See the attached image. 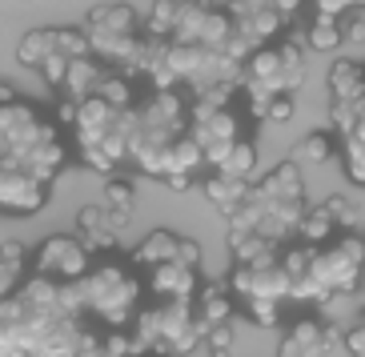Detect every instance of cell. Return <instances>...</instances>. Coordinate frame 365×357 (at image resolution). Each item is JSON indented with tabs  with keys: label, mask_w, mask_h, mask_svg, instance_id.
Segmentation results:
<instances>
[{
	"label": "cell",
	"mask_w": 365,
	"mask_h": 357,
	"mask_svg": "<svg viewBox=\"0 0 365 357\" xmlns=\"http://www.w3.org/2000/svg\"><path fill=\"white\" fill-rule=\"evenodd\" d=\"M81 293H85V309L93 317H101L105 325L120 329L129 325L133 317L140 314V281L133 277L129 265H117V261H105V265H93L81 281Z\"/></svg>",
	"instance_id": "obj_1"
},
{
	"label": "cell",
	"mask_w": 365,
	"mask_h": 357,
	"mask_svg": "<svg viewBox=\"0 0 365 357\" xmlns=\"http://www.w3.org/2000/svg\"><path fill=\"white\" fill-rule=\"evenodd\" d=\"M365 277V241L361 233H345L333 245L313 253V281L325 297H354Z\"/></svg>",
	"instance_id": "obj_2"
},
{
	"label": "cell",
	"mask_w": 365,
	"mask_h": 357,
	"mask_svg": "<svg viewBox=\"0 0 365 357\" xmlns=\"http://www.w3.org/2000/svg\"><path fill=\"white\" fill-rule=\"evenodd\" d=\"M53 137H56V125H48L29 100L0 105V165L16 169L36 145L53 141Z\"/></svg>",
	"instance_id": "obj_3"
},
{
	"label": "cell",
	"mask_w": 365,
	"mask_h": 357,
	"mask_svg": "<svg viewBox=\"0 0 365 357\" xmlns=\"http://www.w3.org/2000/svg\"><path fill=\"white\" fill-rule=\"evenodd\" d=\"M189 137L201 145L205 165H221L237 141H241V120L233 108H209V105H189Z\"/></svg>",
	"instance_id": "obj_4"
},
{
	"label": "cell",
	"mask_w": 365,
	"mask_h": 357,
	"mask_svg": "<svg viewBox=\"0 0 365 357\" xmlns=\"http://www.w3.org/2000/svg\"><path fill=\"white\" fill-rule=\"evenodd\" d=\"M33 265H36L41 277L73 285V281H85V273L93 269V253H88V245L81 237H73V233H53V237L41 241Z\"/></svg>",
	"instance_id": "obj_5"
},
{
	"label": "cell",
	"mask_w": 365,
	"mask_h": 357,
	"mask_svg": "<svg viewBox=\"0 0 365 357\" xmlns=\"http://www.w3.org/2000/svg\"><path fill=\"white\" fill-rule=\"evenodd\" d=\"M229 289H233L237 301H249V297L289 301V273H285L281 257L257 261V265H233V273H229Z\"/></svg>",
	"instance_id": "obj_6"
},
{
	"label": "cell",
	"mask_w": 365,
	"mask_h": 357,
	"mask_svg": "<svg viewBox=\"0 0 365 357\" xmlns=\"http://www.w3.org/2000/svg\"><path fill=\"white\" fill-rule=\"evenodd\" d=\"M53 201V189L24 169L0 165V217H36Z\"/></svg>",
	"instance_id": "obj_7"
},
{
	"label": "cell",
	"mask_w": 365,
	"mask_h": 357,
	"mask_svg": "<svg viewBox=\"0 0 365 357\" xmlns=\"http://www.w3.org/2000/svg\"><path fill=\"white\" fill-rule=\"evenodd\" d=\"M337 341H345V333L337 329L333 317H325V321L322 317H301L285 329L277 357H329Z\"/></svg>",
	"instance_id": "obj_8"
},
{
	"label": "cell",
	"mask_w": 365,
	"mask_h": 357,
	"mask_svg": "<svg viewBox=\"0 0 365 357\" xmlns=\"http://www.w3.org/2000/svg\"><path fill=\"white\" fill-rule=\"evenodd\" d=\"M149 293L157 301H197V293H201V273L181 265V261L157 265V269H149Z\"/></svg>",
	"instance_id": "obj_9"
},
{
	"label": "cell",
	"mask_w": 365,
	"mask_h": 357,
	"mask_svg": "<svg viewBox=\"0 0 365 357\" xmlns=\"http://www.w3.org/2000/svg\"><path fill=\"white\" fill-rule=\"evenodd\" d=\"M76 233L81 241L93 249H117V229L108 225V209L105 205H85L76 213Z\"/></svg>",
	"instance_id": "obj_10"
},
{
	"label": "cell",
	"mask_w": 365,
	"mask_h": 357,
	"mask_svg": "<svg viewBox=\"0 0 365 357\" xmlns=\"http://www.w3.org/2000/svg\"><path fill=\"white\" fill-rule=\"evenodd\" d=\"M197 317L205 321V329L233 321V289H229V281L201 285V293H197Z\"/></svg>",
	"instance_id": "obj_11"
},
{
	"label": "cell",
	"mask_w": 365,
	"mask_h": 357,
	"mask_svg": "<svg viewBox=\"0 0 365 357\" xmlns=\"http://www.w3.org/2000/svg\"><path fill=\"white\" fill-rule=\"evenodd\" d=\"M305 48L309 53H317V56H329V53H337L345 44V24H341V16H329V12H317L309 24H305Z\"/></svg>",
	"instance_id": "obj_12"
},
{
	"label": "cell",
	"mask_w": 365,
	"mask_h": 357,
	"mask_svg": "<svg viewBox=\"0 0 365 357\" xmlns=\"http://www.w3.org/2000/svg\"><path fill=\"white\" fill-rule=\"evenodd\" d=\"M177 249H181V237H177V233H169V229H153L149 237L133 249V265H140V269L169 265V261H177Z\"/></svg>",
	"instance_id": "obj_13"
},
{
	"label": "cell",
	"mask_w": 365,
	"mask_h": 357,
	"mask_svg": "<svg viewBox=\"0 0 365 357\" xmlns=\"http://www.w3.org/2000/svg\"><path fill=\"white\" fill-rule=\"evenodd\" d=\"M105 68H101V61L97 56H81V61H73L68 65V76H65V93H68V100H88V97H97V88H101V81H105Z\"/></svg>",
	"instance_id": "obj_14"
},
{
	"label": "cell",
	"mask_w": 365,
	"mask_h": 357,
	"mask_svg": "<svg viewBox=\"0 0 365 357\" xmlns=\"http://www.w3.org/2000/svg\"><path fill=\"white\" fill-rule=\"evenodd\" d=\"M249 189H253V181H237V177H229V173L205 177V197H209V205H213L217 213H225V217L245 201Z\"/></svg>",
	"instance_id": "obj_15"
},
{
	"label": "cell",
	"mask_w": 365,
	"mask_h": 357,
	"mask_svg": "<svg viewBox=\"0 0 365 357\" xmlns=\"http://www.w3.org/2000/svg\"><path fill=\"white\" fill-rule=\"evenodd\" d=\"M329 93H333V100H361L365 97V68H361V61H354V56L333 61Z\"/></svg>",
	"instance_id": "obj_16"
},
{
	"label": "cell",
	"mask_w": 365,
	"mask_h": 357,
	"mask_svg": "<svg viewBox=\"0 0 365 357\" xmlns=\"http://www.w3.org/2000/svg\"><path fill=\"white\" fill-rule=\"evenodd\" d=\"M225 241H229V253H233L237 265H257V261L277 257V249H281V245H273L261 233H229Z\"/></svg>",
	"instance_id": "obj_17"
},
{
	"label": "cell",
	"mask_w": 365,
	"mask_h": 357,
	"mask_svg": "<svg viewBox=\"0 0 365 357\" xmlns=\"http://www.w3.org/2000/svg\"><path fill=\"white\" fill-rule=\"evenodd\" d=\"M53 53H56V29H33V33H24L21 44H16V61L24 68H36V73H41V65Z\"/></svg>",
	"instance_id": "obj_18"
},
{
	"label": "cell",
	"mask_w": 365,
	"mask_h": 357,
	"mask_svg": "<svg viewBox=\"0 0 365 357\" xmlns=\"http://www.w3.org/2000/svg\"><path fill=\"white\" fill-rule=\"evenodd\" d=\"M205 165V152H201V145L185 133V137H177L173 141V149H169V157H165V177H173V173H185V177H197V169Z\"/></svg>",
	"instance_id": "obj_19"
},
{
	"label": "cell",
	"mask_w": 365,
	"mask_h": 357,
	"mask_svg": "<svg viewBox=\"0 0 365 357\" xmlns=\"http://www.w3.org/2000/svg\"><path fill=\"white\" fill-rule=\"evenodd\" d=\"M88 29H108V33H140V16L129 4H101L88 12Z\"/></svg>",
	"instance_id": "obj_20"
},
{
	"label": "cell",
	"mask_w": 365,
	"mask_h": 357,
	"mask_svg": "<svg viewBox=\"0 0 365 357\" xmlns=\"http://www.w3.org/2000/svg\"><path fill=\"white\" fill-rule=\"evenodd\" d=\"M213 173H229V177H237V181H253V173H257V145L241 137Z\"/></svg>",
	"instance_id": "obj_21"
},
{
	"label": "cell",
	"mask_w": 365,
	"mask_h": 357,
	"mask_svg": "<svg viewBox=\"0 0 365 357\" xmlns=\"http://www.w3.org/2000/svg\"><path fill=\"white\" fill-rule=\"evenodd\" d=\"M337 152V145H333V133L317 129V133H305L297 145H293V161L297 165H325Z\"/></svg>",
	"instance_id": "obj_22"
},
{
	"label": "cell",
	"mask_w": 365,
	"mask_h": 357,
	"mask_svg": "<svg viewBox=\"0 0 365 357\" xmlns=\"http://www.w3.org/2000/svg\"><path fill=\"white\" fill-rule=\"evenodd\" d=\"M333 229H337V221L329 217V209L317 205V209L305 213V221H301V229H297V241H305V245H313V249H322V245H329Z\"/></svg>",
	"instance_id": "obj_23"
},
{
	"label": "cell",
	"mask_w": 365,
	"mask_h": 357,
	"mask_svg": "<svg viewBox=\"0 0 365 357\" xmlns=\"http://www.w3.org/2000/svg\"><path fill=\"white\" fill-rule=\"evenodd\" d=\"M281 309H285V301H269V297H249V301H241L245 321L257 325V329H273V325H281Z\"/></svg>",
	"instance_id": "obj_24"
},
{
	"label": "cell",
	"mask_w": 365,
	"mask_h": 357,
	"mask_svg": "<svg viewBox=\"0 0 365 357\" xmlns=\"http://www.w3.org/2000/svg\"><path fill=\"white\" fill-rule=\"evenodd\" d=\"M177 12H181V0H157L149 12V33L157 41H173V29H177Z\"/></svg>",
	"instance_id": "obj_25"
},
{
	"label": "cell",
	"mask_w": 365,
	"mask_h": 357,
	"mask_svg": "<svg viewBox=\"0 0 365 357\" xmlns=\"http://www.w3.org/2000/svg\"><path fill=\"white\" fill-rule=\"evenodd\" d=\"M97 97H101V100H108L113 108H120V113H129V108L137 105V97H133V85H129V76H120V73H108L105 81H101Z\"/></svg>",
	"instance_id": "obj_26"
},
{
	"label": "cell",
	"mask_w": 365,
	"mask_h": 357,
	"mask_svg": "<svg viewBox=\"0 0 365 357\" xmlns=\"http://www.w3.org/2000/svg\"><path fill=\"white\" fill-rule=\"evenodd\" d=\"M105 209L108 213H133L137 209V189H133V181L108 177L105 181Z\"/></svg>",
	"instance_id": "obj_27"
},
{
	"label": "cell",
	"mask_w": 365,
	"mask_h": 357,
	"mask_svg": "<svg viewBox=\"0 0 365 357\" xmlns=\"http://www.w3.org/2000/svg\"><path fill=\"white\" fill-rule=\"evenodd\" d=\"M56 48L68 56V61H81V56H93V44H88V33L85 29H73V24H65V29H56Z\"/></svg>",
	"instance_id": "obj_28"
},
{
	"label": "cell",
	"mask_w": 365,
	"mask_h": 357,
	"mask_svg": "<svg viewBox=\"0 0 365 357\" xmlns=\"http://www.w3.org/2000/svg\"><path fill=\"white\" fill-rule=\"evenodd\" d=\"M341 165H345V177L354 185H365V141H345V149H341Z\"/></svg>",
	"instance_id": "obj_29"
},
{
	"label": "cell",
	"mask_w": 365,
	"mask_h": 357,
	"mask_svg": "<svg viewBox=\"0 0 365 357\" xmlns=\"http://www.w3.org/2000/svg\"><path fill=\"white\" fill-rule=\"evenodd\" d=\"M233 341H237L233 321H229V325H213V329H205V349H209V357H229V353H233Z\"/></svg>",
	"instance_id": "obj_30"
},
{
	"label": "cell",
	"mask_w": 365,
	"mask_h": 357,
	"mask_svg": "<svg viewBox=\"0 0 365 357\" xmlns=\"http://www.w3.org/2000/svg\"><path fill=\"white\" fill-rule=\"evenodd\" d=\"M325 209H329V217L337 221V229L357 233V225H361V221H357V209H354V201H349V197H329V201H325Z\"/></svg>",
	"instance_id": "obj_31"
},
{
	"label": "cell",
	"mask_w": 365,
	"mask_h": 357,
	"mask_svg": "<svg viewBox=\"0 0 365 357\" xmlns=\"http://www.w3.org/2000/svg\"><path fill=\"white\" fill-rule=\"evenodd\" d=\"M24 281H29L24 277V261H0V301H9Z\"/></svg>",
	"instance_id": "obj_32"
},
{
	"label": "cell",
	"mask_w": 365,
	"mask_h": 357,
	"mask_svg": "<svg viewBox=\"0 0 365 357\" xmlns=\"http://www.w3.org/2000/svg\"><path fill=\"white\" fill-rule=\"evenodd\" d=\"M68 65H73V61H68V56L61 53V48H56V53H53V56H48V61H44V65H41V76H44V85H48V88H65Z\"/></svg>",
	"instance_id": "obj_33"
},
{
	"label": "cell",
	"mask_w": 365,
	"mask_h": 357,
	"mask_svg": "<svg viewBox=\"0 0 365 357\" xmlns=\"http://www.w3.org/2000/svg\"><path fill=\"white\" fill-rule=\"evenodd\" d=\"M293 113H297V97H293V93H281V97H273L265 105L269 125H285V120H293Z\"/></svg>",
	"instance_id": "obj_34"
},
{
	"label": "cell",
	"mask_w": 365,
	"mask_h": 357,
	"mask_svg": "<svg viewBox=\"0 0 365 357\" xmlns=\"http://www.w3.org/2000/svg\"><path fill=\"white\" fill-rule=\"evenodd\" d=\"M177 261H181V265H189V269H197L201 273V245H197V241H189V237H181V249H177Z\"/></svg>",
	"instance_id": "obj_35"
},
{
	"label": "cell",
	"mask_w": 365,
	"mask_h": 357,
	"mask_svg": "<svg viewBox=\"0 0 365 357\" xmlns=\"http://www.w3.org/2000/svg\"><path fill=\"white\" fill-rule=\"evenodd\" d=\"M345 353L349 357H365V325H354V329H349V333H345Z\"/></svg>",
	"instance_id": "obj_36"
},
{
	"label": "cell",
	"mask_w": 365,
	"mask_h": 357,
	"mask_svg": "<svg viewBox=\"0 0 365 357\" xmlns=\"http://www.w3.org/2000/svg\"><path fill=\"white\" fill-rule=\"evenodd\" d=\"M345 44H365V16L361 12H354L345 21Z\"/></svg>",
	"instance_id": "obj_37"
},
{
	"label": "cell",
	"mask_w": 365,
	"mask_h": 357,
	"mask_svg": "<svg viewBox=\"0 0 365 357\" xmlns=\"http://www.w3.org/2000/svg\"><path fill=\"white\" fill-rule=\"evenodd\" d=\"M0 261H29L24 257V245L21 241H4V245H0Z\"/></svg>",
	"instance_id": "obj_38"
},
{
	"label": "cell",
	"mask_w": 365,
	"mask_h": 357,
	"mask_svg": "<svg viewBox=\"0 0 365 357\" xmlns=\"http://www.w3.org/2000/svg\"><path fill=\"white\" fill-rule=\"evenodd\" d=\"M349 137H354V141H365V97L357 100V120H354V133H349ZM349 137H345V141H349Z\"/></svg>",
	"instance_id": "obj_39"
},
{
	"label": "cell",
	"mask_w": 365,
	"mask_h": 357,
	"mask_svg": "<svg viewBox=\"0 0 365 357\" xmlns=\"http://www.w3.org/2000/svg\"><path fill=\"white\" fill-rule=\"evenodd\" d=\"M273 9H277L281 16H285V21H289L293 12H301V9H305V0H273Z\"/></svg>",
	"instance_id": "obj_40"
},
{
	"label": "cell",
	"mask_w": 365,
	"mask_h": 357,
	"mask_svg": "<svg viewBox=\"0 0 365 357\" xmlns=\"http://www.w3.org/2000/svg\"><path fill=\"white\" fill-rule=\"evenodd\" d=\"M165 185H169L173 193H185V189H193V177H185V173H173V177H165Z\"/></svg>",
	"instance_id": "obj_41"
},
{
	"label": "cell",
	"mask_w": 365,
	"mask_h": 357,
	"mask_svg": "<svg viewBox=\"0 0 365 357\" xmlns=\"http://www.w3.org/2000/svg\"><path fill=\"white\" fill-rule=\"evenodd\" d=\"M12 100H21L16 97V88H12L9 81H0V105H12Z\"/></svg>",
	"instance_id": "obj_42"
},
{
	"label": "cell",
	"mask_w": 365,
	"mask_h": 357,
	"mask_svg": "<svg viewBox=\"0 0 365 357\" xmlns=\"http://www.w3.org/2000/svg\"><path fill=\"white\" fill-rule=\"evenodd\" d=\"M361 241H365V225H361Z\"/></svg>",
	"instance_id": "obj_43"
}]
</instances>
